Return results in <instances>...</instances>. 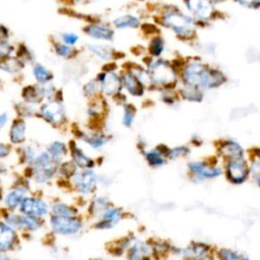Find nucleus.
<instances>
[{
    "mask_svg": "<svg viewBox=\"0 0 260 260\" xmlns=\"http://www.w3.org/2000/svg\"><path fill=\"white\" fill-rule=\"evenodd\" d=\"M62 41L67 45H75L78 42V36L73 32H65L62 35Z\"/></svg>",
    "mask_w": 260,
    "mask_h": 260,
    "instance_id": "obj_45",
    "label": "nucleus"
},
{
    "mask_svg": "<svg viewBox=\"0 0 260 260\" xmlns=\"http://www.w3.org/2000/svg\"><path fill=\"white\" fill-rule=\"evenodd\" d=\"M44 95V89L41 87L27 86L23 89V99L27 103H39Z\"/></svg>",
    "mask_w": 260,
    "mask_h": 260,
    "instance_id": "obj_33",
    "label": "nucleus"
},
{
    "mask_svg": "<svg viewBox=\"0 0 260 260\" xmlns=\"http://www.w3.org/2000/svg\"><path fill=\"white\" fill-rule=\"evenodd\" d=\"M214 255L213 256H210V257H207V258H203V259H196V260H214Z\"/></svg>",
    "mask_w": 260,
    "mask_h": 260,
    "instance_id": "obj_52",
    "label": "nucleus"
},
{
    "mask_svg": "<svg viewBox=\"0 0 260 260\" xmlns=\"http://www.w3.org/2000/svg\"><path fill=\"white\" fill-rule=\"evenodd\" d=\"M23 67L22 63L13 57H5L0 60V69L9 72V73H15L19 71Z\"/></svg>",
    "mask_w": 260,
    "mask_h": 260,
    "instance_id": "obj_32",
    "label": "nucleus"
},
{
    "mask_svg": "<svg viewBox=\"0 0 260 260\" xmlns=\"http://www.w3.org/2000/svg\"><path fill=\"white\" fill-rule=\"evenodd\" d=\"M222 170L225 179L233 185H242L250 179L249 159L247 155L223 160Z\"/></svg>",
    "mask_w": 260,
    "mask_h": 260,
    "instance_id": "obj_6",
    "label": "nucleus"
},
{
    "mask_svg": "<svg viewBox=\"0 0 260 260\" xmlns=\"http://www.w3.org/2000/svg\"><path fill=\"white\" fill-rule=\"evenodd\" d=\"M126 260H152L151 242L134 239L126 251Z\"/></svg>",
    "mask_w": 260,
    "mask_h": 260,
    "instance_id": "obj_15",
    "label": "nucleus"
},
{
    "mask_svg": "<svg viewBox=\"0 0 260 260\" xmlns=\"http://www.w3.org/2000/svg\"><path fill=\"white\" fill-rule=\"evenodd\" d=\"M250 155L256 156L258 159H260V147H257V148H255L254 150H252V151L250 152Z\"/></svg>",
    "mask_w": 260,
    "mask_h": 260,
    "instance_id": "obj_50",
    "label": "nucleus"
},
{
    "mask_svg": "<svg viewBox=\"0 0 260 260\" xmlns=\"http://www.w3.org/2000/svg\"><path fill=\"white\" fill-rule=\"evenodd\" d=\"M217 157L222 161L246 155L243 146L233 139H223L216 144Z\"/></svg>",
    "mask_w": 260,
    "mask_h": 260,
    "instance_id": "obj_13",
    "label": "nucleus"
},
{
    "mask_svg": "<svg viewBox=\"0 0 260 260\" xmlns=\"http://www.w3.org/2000/svg\"><path fill=\"white\" fill-rule=\"evenodd\" d=\"M83 92L87 96H92V95H95L99 92H101V88H100V84H99L98 80L93 79V80L88 81L83 86Z\"/></svg>",
    "mask_w": 260,
    "mask_h": 260,
    "instance_id": "obj_42",
    "label": "nucleus"
},
{
    "mask_svg": "<svg viewBox=\"0 0 260 260\" xmlns=\"http://www.w3.org/2000/svg\"><path fill=\"white\" fill-rule=\"evenodd\" d=\"M179 79L181 83L197 86L205 92L221 87L229 80L222 69L199 57L184 58L179 69Z\"/></svg>",
    "mask_w": 260,
    "mask_h": 260,
    "instance_id": "obj_1",
    "label": "nucleus"
},
{
    "mask_svg": "<svg viewBox=\"0 0 260 260\" xmlns=\"http://www.w3.org/2000/svg\"><path fill=\"white\" fill-rule=\"evenodd\" d=\"M25 191L21 188L12 190L9 192L5 197V204L10 209H15L18 205L21 204L23 198H24Z\"/></svg>",
    "mask_w": 260,
    "mask_h": 260,
    "instance_id": "obj_29",
    "label": "nucleus"
},
{
    "mask_svg": "<svg viewBox=\"0 0 260 260\" xmlns=\"http://www.w3.org/2000/svg\"><path fill=\"white\" fill-rule=\"evenodd\" d=\"M191 152V148L188 145H178L175 147H169L167 157L168 160L179 159L182 157H186Z\"/></svg>",
    "mask_w": 260,
    "mask_h": 260,
    "instance_id": "obj_35",
    "label": "nucleus"
},
{
    "mask_svg": "<svg viewBox=\"0 0 260 260\" xmlns=\"http://www.w3.org/2000/svg\"><path fill=\"white\" fill-rule=\"evenodd\" d=\"M25 123L23 120H15L10 128L9 136L13 143H22L25 139Z\"/></svg>",
    "mask_w": 260,
    "mask_h": 260,
    "instance_id": "obj_27",
    "label": "nucleus"
},
{
    "mask_svg": "<svg viewBox=\"0 0 260 260\" xmlns=\"http://www.w3.org/2000/svg\"><path fill=\"white\" fill-rule=\"evenodd\" d=\"M52 210L55 213V215L60 216H75L77 212L75 208L65 203H55L52 207Z\"/></svg>",
    "mask_w": 260,
    "mask_h": 260,
    "instance_id": "obj_40",
    "label": "nucleus"
},
{
    "mask_svg": "<svg viewBox=\"0 0 260 260\" xmlns=\"http://www.w3.org/2000/svg\"><path fill=\"white\" fill-rule=\"evenodd\" d=\"M166 50H167L166 40L159 32L148 37V41L146 44V56L151 58L164 57Z\"/></svg>",
    "mask_w": 260,
    "mask_h": 260,
    "instance_id": "obj_23",
    "label": "nucleus"
},
{
    "mask_svg": "<svg viewBox=\"0 0 260 260\" xmlns=\"http://www.w3.org/2000/svg\"><path fill=\"white\" fill-rule=\"evenodd\" d=\"M123 113H122V124L125 127H131L134 124L135 117H136V108L134 105L130 103H125L122 105Z\"/></svg>",
    "mask_w": 260,
    "mask_h": 260,
    "instance_id": "obj_31",
    "label": "nucleus"
},
{
    "mask_svg": "<svg viewBox=\"0 0 260 260\" xmlns=\"http://www.w3.org/2000/svg\"><path fill=\"white\" fill-rule=\"evenodd\" d=\"M100 84L101 92L107 96L115 98L119 93L123 92L121 71L117 70V67H108L101 71L96 78Z\"/></svg>",
    "mask_w": 260,
    "mask_h": 260,
    "instance_id": "obj_7",
    "label": "nucleus"
},
{
    "mask_svg": "<svg viewBox=\"0 0 260 260\" xmlns=\"http://www.w3.org/2000/svg\"><path fill=\"white\" fill-rule=\"evenodd\" d=\"M56 53L57 55L63 57V58H69L73 55V50L64 44H58L56 45Z\"/></svg>",
    "mask_w": 260,
    "mask_h": 260,
    "instance_id": "obj_44",
    "label": "nucleus"
},
{
    "mask_svg": "<svg viewBox=\"0 0 260 260\" xmlns=\"http://www.w3.org/2000/svg\"><path fill=\"white\" fill-rule=\"evenodd\" d=\"M212 3H214L215 5H219V4H222V3H225L228 2L229 0H210Z\"/></svg>",
    "mask_w": 260,
    "mask_h": 260,
    "instance_id": "obj_51",
    "label": "nucleus"
},
{
    "mask_svg": "<svg viewBox=\"0 0 260 260\" xmlns=\"http://www.w3.org/2000/svg\"><path fill=\"white\" fill-rule=\"evenodd\" d=\"M40 221L38 220V217L30 216V215H21L19 216V222L18 228H25L30 231L38 230L40 228Z\"/></svg>",
    "mask_w": 260,
    "mask_h": 260,
    "instance_id": "obj_41",
    "label": "nucleus"
},
{
    "mask_svg": "<svg viewBox=\"0 0 260 260\" xmlns=\"http://www.w3.org/2000/svg\"><path fill=\"white\" fill-rule=\"evenodd\" d=\"M159 99L165 105L168 106H175L181 101L176 89H167L159 91Z\"/></svg>",
    "mask_w": 260,
    "mask_h": 260,
    "instance_id": "obj_39",
    "label": "nucleus"
},
{
    "mask_svg": "<svg viewBox=\"0 0 260 260\" xmlns=\"http://www.w3.org/2000/svg\"><path fill=\"white\" fill-rule=\"evenodd\" d=\"M149 76V90L161 91L167 89H176L179 79V69L174 62L165 57L151 58L146 56L143 59Z\"/></svg>",
    "mask_w": 260,
    "mask_h": 260,
    "instance_id": "obj_3",
    "label": "nucleus"
},
{
    "mask_svg": "<svg viewBox=\"0 0 260 260\" xmlns=\"http://www.w3.org/2000/svg\"><path fill=\"white\" fill-rule=\"evenodd\" d=\"M172 255L180 257L181 260H196L203 259L214 255V249L204 242H192L185 248L175 247L173 248Z\"/></svg>",
    "mask_w": 260,
    "mask_h": 260,
    "instance_id": "obj_8",
    "label": "nucleus"
},
{
    "mask_svg": "<svg viewBox=\"0 0 260 260\" xmlns=\"http://www.w3.org/2000/svg\"><path fill=\"white\" fill-rule=\"evenodd\" d=\"M183 9L197 22L199 27L211 25L223 18V13L210 0H182Z\"/></svg>",
    "mask_w": 260,
    "mask_h": 260,
    "instance_id": "obj_4",
    "label": "nucleus"
},
{
    "mask_svg": "<svg viewBox=\"0 0 260 260\" xmlns=\"http://www.w3.org/2000/svg\"><path fill=\"white\" fill-rule=\"evenodd\" d=\"M143 21L141 17L135 13L128 12L121 15H118L112 21L113 27L117 30H125V29H139L142 25Z\"/></svg>",
    "mask_w": 260,
    "mask_h": 260,
    "instance_id": "obj_19",
    "label": "nucleus"
},
{
    "mask_svg": "<svg viewBox=\"0 0 260 260\" xmlns=\"http://www.w3.org/2000/svg\"><path fill=\"white\" fill-rule=\"evenodd\" d=\"M87 50L92 55L105 62L111 63L117 59L122 58L120 57L121 53L108 44H90L87 46Z\"/></svg>",
    "mask_w": 260,
    "mask_h": 260,
    "instance_id": "obj_20",
    "label": "nucleus"
},
{
    "mask_svg": "<svg viewBox=\"0 0 260 260\" xmlns=\"http://www.w3.org/2000/svg\"><path fill=\"white\" fill-rule=\"evenodd\" d=\"M73 182L82 194L92 193L98 185V175L91 169H84L81 173H75Z\"/></svg>",
    "mask_w": 260,
    "mask_h": 260,
    "instance_id": "obj_14",
    "label": "nucleus"
},
{
    "mask_svg": "<svg viewBox=\"0 0 260 260\" xmlns=\"http://www.w3.org/2000/svg\"><path fill=\"white\" fill-rule=\"evenodd\" d=\"M256 59H257V61H258V62H260V52L256 55Z\"/></svg>",
    "mask_w": 260,
    "mask_h": 260,
    "instance_id": "obj_55",
    "label": "nucleus"
},
{
    "mask_svg": "<svg viewBox=\"0 0 260 260\" xmlns=\"http://www.w3.org/2000/svg\"><path fill=\"white\" fill-rule=\"evenodd\" d=\"M0 260H9L5 255H0Z\"/></svg>",
    "mask_w": 260,
    "mask_h": 260,
    "instance_id": "obj_54",
    "label": "nucleus"
},
{
    "mask_svg": "<svg viewBox=\"0 0 260 260\" xmlns=\"http://www.w3.org/2000/svg\"><path fill=\"white\" fill-rule=\"evenodd\" d=\"M188 175L190 180L199 183L205 180H214L223 175L222 167L216 159H199L191 160L187 164Z\"/></svg>",
    "mask_w": 260,
    "mask_h": 260,
    "instance_id": "obj_5",
    "label": "nucleus"
},
{
    "mask_svg": "<svg viewBox=\"0 0 260 260\" xmlns=\"http://www.w3.org/2000/svg\"><path fill=\"white\" fill-rule=\"evenodd\" d=\"M10 152V148L8 145L0 143V157H5L9 154Z\"/></svg>",
    "mask_w": 260,
    "mask_h": 260,
    "instance_id": "obj_48",
    "label": "nucleus"
},
{
    "mask_svg": "<svg viewBox=\"0 0 260 260\" xmlns=\"http://www.w3.org/2000/svg\"><path fill=\"white\" fill-rule=\"evenodd\" d=\"M62 173L66 176H74L75 166L72 162H66L62 166Z\"/></svg>",
    "mask_w": 260,
    "mask_h": 260,
    "instance_id": "obj_47",
    "label": "nucleus"
},
{
    "mask_svg": "<svg viewBox=\"0 0 260 260\" xmlns=\"http://www.w3.org/2000/svg\"><path fill=\"white\" fill-rule=\"evenodd\" d=\"M71 155L74 164L81 169H92L94 161L91 157L86 155L76 144L71 145Z\"/></svg>",
    "mask_w": 260,
    "mask_h": 260,
    "instance_id": "obj_25",
    "label": "nucleus"
},
{
    "mask_svg": "<svg viewBox=\"0 0 260 260\" xmlns=\"http://www.w3.org/2000/svg\"><path fill=\"white\" fill-rule=\"evenodd\" d=\"M155 24L171 31L180 42L192 44L197 41V22L180 6L164 4L157 10Z\"/></svg>",
    "mask_w": 260,
    "mask_h": 260,
    "instance_id": "obj_2",
    "label": "nucleus"
},
{
    "mask_svg": "<svg viewBox=\"0 0 260 260\" xmlns=\"http://www.w3.org/2000/svg\"><path fill=\"white\" fill-rule=\"evenodd\" d=\"M241 256L237 251L231 248H218L214 250V258L217 260H241Z\"/></svg>",
    "mask_w": 260,
    "mask_h": 260,
    "instance_id": "obj_36",
    "label": "nucleus"
},
{
    "mask_svg": "<svg viewBox=\"0 0 260 260\" xmlns=\"http://www.w3.org/2000/svg\"><path fill=\"white\" fill-rule=\"evenodd\" d=\"M7 118H8V116H7V114H5V113H3V114L0 115V129L6 124Z\"/></svg>",
    "mask_w": 260,
    "mask_h": 260,
    "instance_id": "obj_49",
    "label": "nucleus"
},
{
    "mask_svg": "<svg viewBox=\"0 0 260 260\" xmlns=\"http://www.w3.org/2000/svg\"><path fill=\"white\" fill-rule=\"evenodd\" d=\"M249 159V171H250V179L260 188V159L256 156L250 155Z\"/></svg>",
    "mask_w": 260,
    "mask_h": 260,
    "instance_id": "obj_34",
    "label": "nucleus"
},
{
    "mask_svg": "<svg viewBox=\"0 0 260 260\" xmlns=\"http://www.w3.org/2000/svg\"><path fill=\"white\" fill-rule=\"evenodd\" d=\"M41 115L49 123L53 125H58L63 121L65 117V111L63 106L59 102L52 101L42 106Z\"/></svg>",
    "mask_w": 260,
    "mask_h": 260,
    "instance_id": "obj_18",
    "label": "nucleus"
},
{
    "mask_svg": "<svg viewBox=\"0 0 260 260\" xmlns=\"http://www.w3.org/2000/svg\"><path fill=\"white\" fill-rule=\"evenodd\" d=\"M11 47L5 41H0V60L7 57L11 52Z\"/></svg>",
    "mask_w": 260,
    "mask_h": 260,
    "instance_id": "obj_46",
    "label": "nucleus"
},
{
    "mask_svg": "<svg viewBox=\"0 0 260 260\" xmlns=\"http://www.w3.org/2000/svg\"><path fill=\"white\" fill-rule=\"evenodd\" d=\"M51 225L57 234L72 236L82 229V221L76 216L53 215L51 217Z\"/></svg>",
    "mask_w": 260,
    "mask_h": 260,
    "instance_id": "obj_11",
    "label": "nucleus"
},
{
    "mask_svg": "<svg viewBox=\"0 0 260 260\" xmlns=\"http://www.w3.org/2000/svg\"><path fill=\"white\" fill-rule=\"evenodd\" d=\"M21 211L30 216L41 217L47 214L48 212V205L45 201L39 198H28L24 197L21 204Z\"/></svg>",
    "mask_w": 260,
    "mask_h": 260,
    "instance_id": "obj_21",
    "label": "nucleus"
},
{
    "mask_svg": "<svg viewBox=\"0 0 260 260\" xmlns=\"http://www.w3.org/2000/svg\"><path fill=\"white\" fill-rule=\"evenodd\" d=\"M16 239L13 229L4 222H0V251L8 250L12 247Z\"/></svg>",
    "mask_w": 260,
    "mask_h": 260,
    "instance_id": "obj_24",
    "label": "nucleus"
},
{
    "mask_svg": "<svg viewBox=\"0 0 260 260\" xmlns=\"http://www.w3.org/2000/svg\"><path fill=\"white\" fill-rule=\"evenodd\" d=\"M176 90L180 100L188 103H201L205 96V91H203L199 87L184 84L181 82H179Z\"/></svg>",
    "mask_w": 260,
    "mask_h": 260,
    "instance_id": "obj_22",
    "label": "nucleus"
},
{
    "mask_svg": "<svg viewBox=\"0 0 260 260\" xmlns=\"http://www.w3.org/2000/svg\"><path fill=\"white\" fill-rule=\"evenodd\" d=\"M168 150H169L168 146L164 144H159L153 148L142 150V154L144 156L146 164L150 168L155 169V168L164 167L168 162V157H167Z\"/></svg>",
    "mask_w": 260,
    "mask_h": 260,
    "instance_id": "obj_17",
    "label": "nucleus"
},
{
    "mask_svg": "<svg viewBox=\"0 0 260 260\" xmlns=\"http://www.w3.org/2000/svg\"><path fill=\"white\" fill-rule=\"evenodd\" d=\"M66 152V145L61 141H54L48 146V153L55 159L62 158Z\"/></svg>",
    "mask_w": 260,
    "mask_h": 260,
    "instance_id": "obj_38",
    "label": "nucleus"
},
{
    "mask_svg": "<svg viewBox=\"0 0 260 260\" xmlns=\"http://www.w3.org/2000/svg\"><path fill=\"white\" fill-rule=\"evenodd\" d=\"M121 80L123 91L132 98H142L147 91L140 79L126 66L121 70Z\"/></svg>",
    "mask_w": 260,
    "mask_h": 260,
    "instance_id": "obj_10",
    "label": "nucleus"
},
{
    "mask_svg": "<svg viewBox=\"0 0 260 260\" xmlns=\"http://www.w3.org/2000/svg\"><path fill=\"white\" fill-rule=\"evenodd\" d=\"M35 178L39 183L49 180L57 171V159L49 153L43 152L34 159Z\"/></svg>",
    "mask_w": 260,
    "mask_h": 260,
    "instance_id": "obj_9",
    "label": "nucleus"
},
{
    "mask_svg": "<svg viewBox=\"0 0 260 260\" xmlns=\"http://www.w3.org/2000/svg\"><path fill=\"white\" fill-rule=\"evenodd\" d=\"M83 30L89 38L102 42H112L116 35V29L113 25L105 22L89 23L83 28Z\"/></svg>",
    "mask_w": 260,
    "mask_h": 260,
    "instance_id": "obj_12",
    "label": "nucleus"
},
{
    "mask_svg": "<svg viewBox=\"0 0 260 260\" xmlns=\"http://www.w3.org/2000/svg\"><path fill=\"white\" fill-rule=\"evenodd\" d=\"M150 242L152 246V259L160 260L162 258L168 257V255H171L173 245H171L169 242L161 240Z\"/></svg>",
    "mask_w": 260,
    "mask_h": 260,
    "instance_id": "obj_26",
    "label": "nucleus"
},
{
    "mask_svg": "<svg viewBox=\"0 0 260 260\" xmlns=\"http://www.w3.org/2000/svg\"><path fill=\"white\" fill-rule=\"evenodd\" d=\"M83 140L92 148L99 149L102 148L109 140V137L101 132H92L85 134L83 137Z\"/></svg>",
    "mask_w": 260,
    "mask_h": 260,
    "instance_id": "obj_28",
    "label": "nucleus"
},
{
    "mask_svg": "<svg viewBox=\"0 0 260 260\" xmlns=\"http://www.w3.org/2000/svg\"><path fill=\"white\" fill-rule=\"evenodd\" d=\"M124 217H125V212L121 207L111 205L100 216V219L95 223L94 228L99 230L112 229L115 225H117Z\"/></svg>",
    "mask_w": 260,
    "mask_h": 260,
    "instance_id": "obj_16",
    "label": "nucleus"
},
{
    "mask_svg": "<svg viewBox=\"0 0 260 260\" xmlns=\"http://www.w3.org/2000/svg\"><path fill=\"white\" fill-rule=\"evenodd\" d=\"M111 205H112V203L107 197L99 196L92 200L91 205H90V211H91L92 215L100 217L104 213V211Z\"/></svg>",
    "mask_w": 260,
    "mask_h": 260,
    "instance_id": "obj_30",
    "label": "nucleus"
},
{
    "mask_svg": "<svg viewBox=\"0 0 260 260\" xmlns=\"http://www.w3.org/2000/svg\"><path fill=\"white\" fill-rule=\"evenodd\" d=\"M240 7L249 10H260V0H232Z\"/></svg>",
    "mask_w": 260,
    "mask_h": 260,
    "instance_id": "obj_43",
    "label": "nucleus"
},
{
    "mask_svg": "<svg viewBox=\"0 0 260 260\" xmlns=\"http://www.w3.org/2000/svg\"><path fill=\"white\" fill-rule=\"evenodd\" d=\"M32 72H34L35 78L38 80V82L42 84L49 82L53 77L52 73L42 64H36L32 68Z\"/></svg>",
    "mask_w": 260,
    "mask_h": 260,
    "instance_id": "obj_37",
    "label": "nucleus"
},
{
    "mask_svg": "<svg viewBox=\"0 0 260 260\" xmlns=\"http://www.w3.org/2000/svg\"><path fill=\"white\" fill-rule=\"evenodd\" d=\"M241 260H251L248 256H244V255H242L241 256Z\"/></svg>",
    "mask_w": 260,
    "mask_h": 260,
    "instance_id": "obj_53",
    "label": "nucleus"
},
{
    "mask_svg": "<svg viewBox=\"0 0 260 260\" xmlns=\"http://www.w3.org/2000/svg\"><path fill=\"white\" fill-rule=\"evenodd\" d=\"M76 1H83V0H76Z\"/></svg>",
    "mask_w": 260,
    "mask_h": 260,
    "instance_id": "obj_56",
    "label": "nucleus"
}]
</instances>
